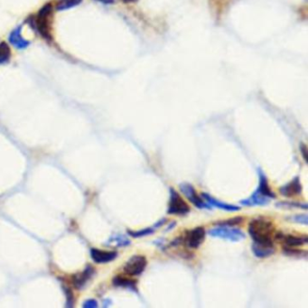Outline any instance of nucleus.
Segmentation results:
<instances>
[{
    "mask_svg": "<svg viewBox=\"0 0 308 308\" xmlns=\"http://www.w3.org/2000/svg\"><path fill=\"white\" fill-rule=\"evenodd\" d=\"M248 230L254 243L274 246L273 237H275V233L274 225L271 220L264 217H258L249 223Z\"/></svg>",
    "mask_w": 308,
    "mask_h": 308,
    "instance_id": "f257e3e1",
    "label": "nucleus"
},
{
    "mask_svg": "<svg viewBox=\"0 0 308 308\" xmlns=\"http://www.w3.org/2000/svg\"><path fill=\"white\" fill-rule=\"evenodd\" d=\"M52 18H53V6L51 3H47L41 7L36 17L35 18H32L31 20L35 29L39 33V35L42 37L48 42L53 40Z\"/></svg>",
    "mask_w": 308,
    "mask_h": 308,
    "instance_id": "f03ea898",
    "label": "nucleus"
},
{
    "mask_svg": "<svg viewBox=\"0 0 308 308\" xmlns=\"http://www.w3.org/2000/svg\"><path fill=\"white\" fill-rule=\"evenodd\" d=\"M208 234L213 238H218L232 242H238L245 239V234L239 229L224 225H219L211 229L208 232Z\"/></svg>",
    "mask_w": 308,
    "mask_h": 308,
    "instance_id": "7ed1b4c3",
    "label": "nucleus"
},
{
    "mask_svg": "<svg viewBox=\"0 0 308 308\" xmlns=\"http://www.w3.org/2000/svg\"><path fill=\"white\" fill-rule=\"evenodd\" d=\"M190 212V207L176 190L170 188L169 202L167 214L170 215H186Z\"/></svg>",
    "mask_w": 308,
    "mask_h": 308,
    "instance_id": "20e7f679",
    "label": "nucleus"
},
{
    "mask_svg": "<svg viewBox=\"0 0 308 308\" xmlns=\"http://www.w3.org/2000/svg\"><path fill=\"white\" fill-rule=\"evenodd\" d=\"M147 265V260L145 256L134 255L127 261L123 270L129 276H140Z\"/></svg>",
    "mask_w": 308,
    "mask_h": 308,
    "instance_id": "39448f33",
    "label": "nucleus"
},
{
    "mask_svg": "<svg viewBox=\"0 0 308 308\" xmlns=\"http://www.w3.org/2000/svg\"><path fill=\"white\" fill-rule=\"evenodd\" d=\"M180 191L182 195H184L189 201H191L195 207L199 209H211V205L208 204L206 201L202 199V197H200L195 187L190 184L188 182H182L179 185Z\"/></svg>",
    "mask_w": 308,
    "mask_h": 308,
    "instance_id": "423d86ee",
    "label": "nucleus"
},
{
    "mask_svg": "<svg viewBox=\"0 0 308 308\" xmlns=\"http://www.w3.org/2000/svg\"><path fill=\"white\" fill-rule=\"evenodd\" d=\"M205 235L206 232L203 227H196L186 232L184 238H182V243L191 249H197L203 243Z\"/></svg>",
    "mask_w": 308,
    "mask_h": 308,
    "instance_id": "0eeeda50",
    "label": "nucleus"
},
{
    "mask_svg": "<svg viewBox=\"0 0 308 308\" xmlns=\"http://www.w3.org/2000/svg\"><path fill=\"white\" fill-rule=\"evenodd\" d=\"M275 238L277 240L282 241L286 247H299V246L306 245L308 243V239L307 236H296L293 234H283L278 233L275 235Z\"/></svg>",
    "mask_w": 308,
    "mask_h": 308,
    "instance_id": "6e6552de",
    "label": "nucleus"
},
{
    "mask_svg": "<svg viewBox=\"0 0 308 308\" xmlns=\"http://www.w3.org/2000/svg\"><path fill=\"white\" fill-rule=\"evenodd\" d=\"M280 194L285 197H293L299 195L302 192V184L298 176L293 178L290 182L286 183L279 189Z\"/></svg>",
    "mask_w": 308,
    "mask_h": 308,
    "instance_id": "1a4fd4ad",
    "label": "nucleus"
},
{
    "mask_svg": "<svg viewBox=\"0 0 308 308\" xmlns=\"http://www.w3.org/2000/svg\"><path fill=\"white\" fill-rule=\"evenodd\" d=\"M21 29H22L21 26L15 28L10 33V35L8 36V41L15 48H17L18 50H24L30 45V42L22 36Z\"/></svg>",
    "mask_w": 308,
    "mask_h": 308,
    "instance_id": "9d476101",
    "label": "nucleus"
},
{
    "mask_svg": "<svg viewBox=\"0 0 308 308\" xmlns=\"http://www.w3.org/2000/svg\"><path fill=\"white\" fill-rule=\"evenodd\" d=\"M91 256L96 263L104 264V263H109L117 258L118 252H104V251L98 250V249H91Z\"/></svg>",
    "mask_w": 308,
    "mask_h": 308,
    "instance_id": "9b49d317",
    "label": "nucleus"
},
{
    "mask_svg": "<svg viewBox=\"0 0 308 308\" xmlns=\"http://www.w3.org/2000/svg\"><path fill=\"white\" fill-rule=\"evenodd\" d=\"M271 199L267 196L261 195L258 190H256L249 198L240 201V204L244 206H265L270 203Z\"/></svg>",
    "mask_w": 308,
    "mask_h": 308,
    "instance_id": "f8f14e48",
    "label": "nucleus"
},
{
    "mask_svg": "<svg viewBox=\"0 0 308 308\" xmlns=\"http://www.w3.org/2000/svg\"><path fill=\"white\" fill-rule=\"evenodd\" d=\"M201 197L211 206L219 208V209L224 210V211H227V212H237V211L240 210V207H239V206H236V205H233V204H229V203H225L223 201H219L216 198H214L213 196H211V195H209V194H206V193H202Z\"/></svg>",
    "mask_w": 308,
    "mask_h": 308,
    "instance_id": "ddd939ff",
    "label": "nucleus"
},
{
    "mask_svg": "<svg viewBox=\"0 0 308 308\" xmlns=\"http://www.w3.org/2000/svg\"><path fill=\"white\" fill-rule=\"evenodd\" d=\"M258 178H259V182H258V187L257 190L261 194V195L267 196L268 198L272 199V198H276V195L274 194L273 190L271 188L268 178L265 175L264 172L262 169L258 168Z\"/></svg>",
    "mask_w": 308,
    "mask_h": 308,
    "instance_id": "4468645a",
    "label": "nucleus"
},
{
    "mask_svg": "<svg viewBox=\"0 0 308 308\" xmlns=\"http://www.w3.org/2000/svg\"><path fill=\"white\" fill-rule=\"evenodd\" d=\"M252 252L255 255V257L258 258H265L270 257L275 253L274 246L263 245L254 243L252 245Z\"/></svg>",
    "mask_w": 308,
    "mask_h": 308,
    "instance_id": "2eb2a0df",
    "label": "nucleus"
},
{
    "mask_svg": "<svg viewBox=\"0 0 308 308\" xmlns=\"http://www.w3.org/2000/svg\"><path fill=\"white\" fill-rule=\"evenodd\" d=\"M94 273V270L88 266L85 271H82V274H78L73 277V284L77 289H82V287L86 284L89 279L92 277Z\"/></svg>",
    "mask_w": 308,
    "mask_h": 308,
    "instance_id": "dca6fc26",
    "label": "nucleus"
},
{
    "mask_svg": "<svg viewBox=\"0 0 308 308\" xmlns=\"http://www.w3.org/2000/svg\"><path fill=\"white\" fill-rule=\"evenodd\" d=\"M112 283H113L115 287H118V288H124L127 290H131L134 292H138L137 290V284L135 281H133L129 278H126V277H121V276H118V277H114L113 280H112Z\"/></svg>",
    "mask_w": 308,
    "mask_h": 308,
    "instance_id": "f3484780",
    "label": "nucleus"
},
{
    "mask_svg": "<svg viewBox=\"0 0 308 308\" xmlns=\"http://www.w3.org/2000/svg\"><path fill=\"white\" fill-rule=\"evenodd\" d=\"M129 244H130L129 239L122 234H118V235H114L112 237H110L106 243V245L115 246V247H126Z\"/></svg>",
    "mask_w": 308,
    "mask_h": 308,
    "instance_id": "a211bd4d",
    "label": "nucleus"
},
{
    "mask_svg": "<svg viewBox=\"0 0 308 308\" xmlns=\"http://www.w3.org/2000/svg\"><path fill=\"white\" fill-rule=\"evenodd\" d=\"M82 2V0H59L55 8L58 11H64L80 5Z\"/></svg>",
    "mask_w": 308,
    "mask_h": 308,
    "instance_id": "6ab92c4d",
    "label": "nucleus"
},
{
    "mask_svg": "<svg viewBox=\"0 0 308 308\" xmlns=\"http://www.w3.org/2000/svg\"><path fill=\"white\" fill-rule=\"evenodd\" d=\"M11 58V49L6 42H0V64L9 62Z\"/></svg>",
    "mask_w": 308,
    "mask_h": 308,
    "instance_id": "aec40b11",
    "label": "nucleus"
},
{
    "mask_svg": "<svg viewBox=\"0 0 308 308\" xmlns=\"http://www.w3.org/2000/svg\"><path fill=\"white\" fill-rule=\"evenodd\" d=\"M276 205L277 207L299 208V209L308 210L307 203H299V202H294V201H280V202H277Z\"/></svg>",
    "mask_w": 308,
    "mask_h": 308,
    "instance_id": "412c9836",
    "label": "nucleus"
},
{
    "mask_svg": "<svg viewBox=\"0 0 308 308\" xmlns=\"http://www.w3.org/2000/svg\"><path fill=\"white\" fill-rule=\"evenodd\" d=\"M155 232V229L152 227V228H145L143 230H140V231H137V232H133V231H128L127 233L133 237V238H141V237H145L147 235H150L153 234Z\"/></svg>",
    "mask_w": 308,
    "mask_h": 308,
    "instance_id": "4be33fe9",
    "label": "nucleus"
},
{
    "mask_svg": "<svg viewBox=\"0 0 308 308\" xmlns=\"http://www.w3.org/2000/svg\"><path fill=\"white\" fill-rule=\"evenodd\" d=\"M287 220H290L291 222H295V223H299V224H304V225H308V214H296V215H293V216H290L288 217Z\"/></svg>",
    "mask_w": 308,
    "mask_h": 308,
    "instance_id": "5701e85b",
    "label": "nucleus"
},
{
    "mask_svg": "<svg viewBox=\"0 0 308 308\" xmlns=\"http://www.w3.org/2000/svg\"><path fill=\"white\" fill-rule=\"evenodd\" d=\"M243 218L241 217H235V218H232V219H228L225 220H220V222H217L218 225H224V226H234V225H237L239 224L240 222H242Z\"/></svg>",
    "mask_w": 308,
    "mask_h": 308,
    "instance_id": "b1692460",
    "label": "nucleus"
},
{
    "mask_svg": "<svg viewBox=\"0 0 308 308\" xmlns=\"http://www.w3.org/2000/svg\"><path fill=\"white\" fill-rule=\"evenodd\" d=\"M64 290H65V296L67 297V307L72 308L73 304V297H72V291L68 288H64Z\"/></svg>",
    "mask_w": 308,
    "mask_h": 308,
    "instance_id": "393cba45",
    "label": "nucleus"
},
{
    "mask_svg": "<svg viewBox=\"0 0 308 308\" xmlns=\"http://www.w3.org/2000/svg\"><path fill=\"white\" fill-rule=\"evenodd\" d=\"M83 308H98V303L95 299H88L82 305Z\"/></svg>",
    "mask_w": 308,
    "mask_h": 308,
    "instance_id": "a878e982",
    "label": "nucleus"
},
{
    "mask_svg": "<svg viewBox=\"0 0 308 308\" xmlns=\"http://www.w3.org/2000/svg\"><path fill=\"white\" fill-rule=\"evenodd\" d=\"M300 151L302 153L304 159L307 161V158H308V147H307V145L303 144V143L300 145Z\"/></svg>",
    "mask_w": 308,
    "mask_h": 308,
    "instance_id": "bb28decb",
    "label": "nucleus"
},
{
    "mask_svg": "<svg viewBox=\"0 0 308 308\" xmlns=\"http://www.w3.org/2000/svg\"><path fill=\"white\" fill-rule=\"evenodd\" d=\"M166 220H166L165 218H163V219H161V220H158V221H157V223H156V224H155V225L153 226V228H154V229L156 230V229H157V228H159V227H161L162 226V225H163V224H164V223L166 222Z\"/></svg>",
    "mask_w": 308,
    "mask_h": 308,
    "instance_id": "cd10ccee",
    "label": "nucleus"
},
{
    "mask_svg": "<svg viewBox=\"0 0 308 308\" xmlns=\"http://www.w3.org/2000/svg\"><path fill=\"white\" fill-rule=\"evenodd\" d=\"M95 1H98V2H101L103 4H113L114 0H95Z\"/></svg>",
    "mask_w": 308,
    "mask_h": 308,
    "instance_id": "c85d7f7f",
    "label": "nucleus"
},
{
    "mask_svg": "<svg viewBox=\"0 0 308 308\" xmlns=\"http://www.w3.org/2000/svg\"><path fill=\"white\" fill-rule=\"evenodd\" d=\"M121 1L124 3H133V2H136L137 0H121Z\"/></svg>",
    "mask_w": 308,
    "mask_h": 308,
    "instance_id": "c756f323",
    "label": "nucleus"
}]
</instances>
